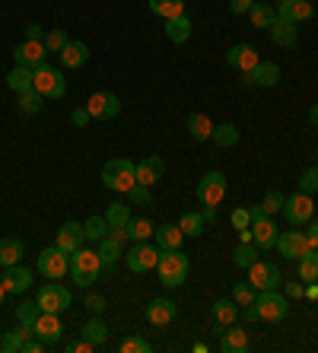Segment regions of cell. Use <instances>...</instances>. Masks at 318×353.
Here are the masks:
<instances>
[{
    "instance_id": "64",
    "label": "cell",
    "mask_w": 318,
    "mask_h": 353,
    "mask_svg": "<svg viewBox=\"0 0 318 353\" xmlns=\"http://www.w3.org/2000/svg\"><path fill=\"white\" fill-rule=\"evenodd\" d=\"M3 299H7V287H3V277H0V305H3Z\"/></svg>"
},
{
    "instance_id": "56",
    "label": "cell",
    "mask_w": 318,
    "mask_h": 353,
    "mask_svg": "<svg viewBox=\"0 0 318 353\" xmlns=\"http://www.w3.org/2000/svg\"><path fill=\"white\" fill-rule=\"evenodd\" d=\"M70 121H74L77 128H86V124L92 121V115L86 112V108H74V112H70Z\"/></svg>"
},
{
    "instance_id": "34",
    "label": "cell",
    "mask_w": 318,
    "mask_h": 353,
    "mask_svg": "<svg viewBox=\"0 0 318 353\" xmlns=\"http://www.w3.org/2000/svg\"><path fill=\"white\" fill-rule=\"evenodd\" d=\"M83 337H86V341L99 350V347L108 344V325L102 319H90L86 325H83Z\"/></svg>"
},
{
    "instance_id": "3",
    "label": "cell",
    "mask_w": 318,
    "mask_h": 353,
    "mask_svg": "<svg viewBox=\"0 0 318 353\" xmlns=\"http://www.w3.org/2000/svg\"><path fill=\"white\" fill-rule=\"evenodd\" d=\"M159 280L166 287H181L188 280V271H191V261L181 248H169V252H159Z\"/></svg>"
},
{
    "instance_id": "21",
    "label": "cell",
    "mask_w": 318,
    "mask_h": 353,
    "mask_svg": "<svg viewBox=\"0 0 318 353\" xmlns=\"http://www.w3.org/2000/svg\"><path fill=\"white\" fill-rule=\"evenodd\" d=\"M175 315H179V305L172 303V299H153V303L147 305V321H150V325H156V328L172 325V321H175Z\"/></svg>"
},
{
    "instance_id": "39",
    "label": "cell",
    "mask_w": 318,
    "mask_h": 353,
    "mask_svg": "<svg viewBox=\"0 0 318 353\" xmlns=\"http://www.w3.org/2000/svg\"><path fill=\"white\" fill-rule=\"evenodd\" d=\"M108 230H128V220H131V207L128 204H108Z\"/></svg>"
},
{
    "instance_id": "51",
    "label": "cell",
    "mask_w": 318,
    "mask_h": 353,
    "mask_svg": "<svg viewBox=\"0 0 318 353\" xmlns=\"http://www.w3.org/2000/svg\"><path fill=\"white\" fill-rule=\"evenodd\" d=\"M299 191H306V194H315L318 191V165H312V169H306L299 175Z\"/></svg>"
},
{
    "instance_id": "42",
    "label": "cell",
    "mask_w": 318,
    "mask_h": 353,
    "mask_svg": "<svg viewBox=\"0 0 318 353\" xmlns=\"http://www.w3.org/2000/svg\"><path fill=\"white\" fill-rule=\"evenodd\" d=\"M299 280H306V283L318 280V252L315 248H309V252L299 258Z\"/></svg>"
},
{
    "instance_id": "53",
    "label": "cell",
    "mask_w": 318,
    "mask_h": 353,
    "mask_svg": "<svg viewBox=\"0 0 318 353\" xmlns=\"http://www.w3.org/2000/svg\"><path fill=\"white\" fill-rule=\"evenodd\" d=\"M83 305H86V309H90L92 315H102V312H106V296L90 293V296H86V299H83Z\"/></svg>"
},
{
    "instance_id": "26",
    "label": "cell",
    "mask_w": 318,
    "mask_h": 353,
    "mask_svg": "<svg viewBox=\"0 0 318 353\" xmlns=\"http://www.w3.org/2000/svg\"><path fill=\"white\" fill-rule=\"evenodd\" d=\"M166 175V163L159 157H147L137 163V181L140 185H147V188H153L156 181Z\"/></svg>"
},
{
    "instance_id": "27",
    "label": "cell",
    "mask_w": 318,
    "mask_h": 353,
    "mask_svg": "<svg viewBox=\"0 0 318 353\" xmlns=\"http://www.w3.org/2000/svg\"><path fill=\"white\" fill-rule=\"evenodd\" d=\"M248 80H252L255 86L270 90V86H277V83H280V67L274 64V61H258V64H255V70L248 74Z\"/></svg>"
},
{
    "instance_id": "58",
    "label": "cell",
    "mask_w": 318,
    "mask_h": 353,
    "mask_svg": "<svg viewBox=\"0 0 318 353\" xmlns=\"http://www.w3.org/2000/svg\"><path fill=\"white\" fill-rule=\"evenodd\" d=\"M26 39H35V41L45 39V32H41V26H39V23H29V26H26Z\"/></svg>"
},
{
    "instance_id": "2",
    "label": "cell",
    "mask_w": 318,
    "mask_h": 353,
    "mask_svg": "<svg viewBox=\"0 0 318 353\" xmlns=\"http://www.w3.org/2000/svg\"><path fill=\"white\" fill-rule=\"evenodd\" d=\"M102 258H99V252H90V248H77L74 255H70V280H74L80 290L92 287L99 280V274H102Z\"/></svg>"
},
{
    "instance_id": "9",
    "label": "cell",
    "mask_w": 318,
    "mask_h": 353,
    "mask_svg": "<svg viewBox=\"0 0 318 353\" xmlns=\"http://www.w3.org/2000/svg\"><path fill=\"white\" fill-rule=\"evenodd\" d=\"M39 274L48 280H61L64 274H70V255L67 252H61L57 245L45 248L39 255Z\"/></svg>"
},
{
    "instance_id": "60",
    "label": "cell",
    "mask_w": 318,
    "mask_h": 353,
    "mask_svg": "<svg viewBox=\"0 0 318 353\" xmlns=\"http://www.w3.org/2000/svg\"><path fill=\"white\" fill-rule=\"evenodd\" d=\"M41 347H45V344H41V341H35V337H29V341H26V344H23V353H39Z\"/></svg>"
},
{
    "instance_id": "30",
    "label": "cell",
    "mask_w": 318,
    "mask_h": 353,
    "mask_svg": "<svg viewBox=\"0 0 318 353\" xmlns=\"http://www.w3.org/2000/svg\"><path fill=\"white\" fill-rule=\"evenodd\" d=\"M185 128H188V134H191L195 140H201V143L213 137V121L204 115V112H191L188 121H185Z\"/></svg>"
},
{
    "instance_id": "4",
    "label": "cell",
    "mask_w": 318,
    "mask_h": 353,
    "mask_svg": "<svg viewBox=\"0 0 318 353\" xmlns=\"http://www.w3.org/2000/svg\"><path fill=\"white\" fill-rule=\"evenodd\" d=\"M32 90L35 92H41L45 99H64V92H67V80H64V74L57 70V67H51V64H39L32 70Z\"/></svg>"
},
{
    "instance_id": "29",
    "label": "cell",
    "mask_w": 318,
    "mask_h": 353,
    "mask_svg": "<svg viewBox=\"0 0 318 353\" xmlns=\"http://www.w3.org/2000/svg\"><path fill=\"white\" fill-rule=\"evenodd\" d=\"M57 58H61V64H64L67 70H77V67H83L90 61V48H86L83 41H67L64 51H61Z\"/></svg>"
},
{
    "instance_id": "45",
    "label": "cell",
    "mask_w": 318,
    "mask_h": 353,
    "mask_svg": "<svg viewBox=\"0 0 318 353\" xmlns=\"http://www.w3.org/2000/svg\"><path fill=\"white\" fill-rule=\"evenodd\" d=\"M41 315L39 303H19L17 305V321L19 325H35V319Z\"/></svg>"
},
{
    "instance_id": "46",
    "label": "cell",
    "mask_w": 318,
    "mask_h": 353,
    "mask_svg": "<svg viewBox=\"0 0 318 353\" xmlns=\"http://www.w3.org/2000/svg\"><path fill=\"white\" fill-rule=\"evenodd\" d=\"M232 299H236L239 305H252L255 299H258V290L245 280V283H236V290H232Z\"/></svg>"
},
{
    "instance_id": "12",
    "label": "cell",
    "mask_w": 318,
    "mask_h": 353,
    "mask_svg": "<svg viewBox=\"0 0 318 353\" xmlns=\"http://www.w3.org/2000/svg\"><path fill=\"white\" fill-rule=\"evenodd\" d=\"M223 197H226V179H223V172H207L204 179L197 181V201L201 204H220Z\"/></svg>"
},
{
    "instance_id": "17",
    "label": "cell",
    "mask_w": 318,
    "mask_h": 353,
    "mask_svg": "<svg viewBox=\"0 0 318 353\" xmlns=\"http://www.w3.org/2000/svg\"><path fill=\"white\" fill-rule=\"evenodd\" d=\"M312 17H315L312 0H280V7H277V19H286V23H296V26Z\"/></svg>"
},
{
    "instance_id": "52",
    "label": "cell",
    "mask_w": 318,
    "mask_h": 353,
    "mask_svg": "<svg viewBox=\"0 0 318 353\" xmlns=\"http://www.w3.org/2000/svg\"><path fill=\"white\" fill-rule=\"evenodd\" d=\"M128 201H131V204H150V188L140 185V181H134V188L128 191Z\"/></svg>"
},
{
    "instance_id": "48",
    "label": "cell",
    "mask_w": 318,
    "mask_h": 353,
    "mask_svg": "<svg viewBox=\"0 0 318 353\" xmlns=\"http://www.w3.org/2000/svg\"><path fill=\"white\" fill-rule=\"evenodd\" d=\"M284 204H286V197L280 194V191H268V194H264V201H261V207H264V214H280V210H284Z\"/></svg>"
},
{
    "instance_id": "25",
    "label": "cell",
    "mask_w": 318,
    "mask_h": 353,
    "mask_svg": "<svg viewBox=\"0 0 318 353\" xmlns=\"http://www.w3.org/2000/svg\"><path fill=\"white\" fill-rule=\"evenodd\" d=\"M153 239H156V245H159V252H169V248H181L185 232H181L179 223H163V226H156Z\"/></svg>"
},
{
    "instance_id": "8",
    "label": "cell",
    "mask_w": 318,
    "mask_h": 353,
    "mask_svg": "<svg viewBox=\"0 0 318 353\" xmlns=\"http://www.w3.org/2000/svg\"><path fill=\"white\" fill-rule=\"evenodd\" d=\"M284 214H286L290 226H306V223L315 216V201H312V194H306V191H296V194L286 197Z\"/></svg>"
},
{
    "instance_id": "44",
    "label": "cell",
    "mask_w": 318,
    "mask_h": 353,
    "mask_svg": "<svg viewBox=\"0 0 318 353\" xmlns=\"http://www.w3.org/2000/svg\"><path fill=\"white\" fill-rule=\"evenodd\" d=\"M232 258H236L239 268H252V264L261 258V248L255 245V242H242V245L236 248V255H232Z\"/></svg>"
},
{
    "instance_id": "10",
    "label": "cell",
    "mask_w": 318,
    "mask_h": 353,
    "mask_svg": "<svg viewBox=\"0 0 318 353\" xmlns=\"http://www.w3.org/2000/svg\"><path fill=\"white\" fill-rule=\"evenodd\" d=\"M248 283H252L258 293H264V290H277L280 283H284V277H280V268L277 264H270V261H258L248 268Z\"/></svg>"
},
{
    "instance_id": "41",
    "label": "cell",
    "mask_w": 318,
    "mask_h": 353,
    "mask_svg": "<svg viewBox=\"0 0 318 353\" xmlns=\"http://www.w3.org/2000/svg\"><path fill=\"white\" fill-rule=\"evenodd\" d=\"M41 105H45V96H41V92H35V90L19 92V112H23V115H39Z\"/></svg>"
},
{
    "instance_id": "55",
    "label": "cell",
    "mask_w": 318,
    "mask_h": 353,
    "mask_svg": "<svg viewBox=\"0 0 318 353\" xmlns=\"http://www.w3.org/2000/svg\"><path fill=\"white\" fill-rule=\"evenodd\" d=\"M252 3L255 0H229V13H232V17H242V13L252 10Z\"/></svg>"
},
{
    "instance_id": "36",
    "label": "cell",
    "mask_w": 318,
    "mask_h": 353,
    "mask_svg": "<svg viewBox=\"0 0 318 353\" xmlns=\"http://www.w3.org/2000/svg\"><path fill=\"white\" fill-rule=\"evenodd\" d=\"M19 258H23V242L19 239H0V268L19 264Z\"/></svg>"
},
{
    "instance_id": "15",
    "label": "cell",
    "mask_w": 318,
    "mask_h": 353,
    "mask_svg": "<svg viewBox=\"0 0 318 353\" xmlns=\"http://www.w3.org/2000/svg\"><path fill=\"white\" fill-rule=\"evenodd\" d=\"M35 337H39L45 347H54L61 337H64V325L57 319V312H41L35 319Z\"/></svg>"
},
{
    "instance_id": "18",
    "label": "cell",
    "mask_w": 318,
    "mask_h": 353,
    "mask_svg": "<svg viewBox=\"0 0 318 353\" xmlns=\"http://www.w3.org/2000/svg\"><path fill=\"white\" fill-rule=\"evenodd\" d=\"M252 236H255V245L261 248V252H268V248H274L280 230H277V223L264 214V216H258V220H252Z\"/></svg>"
},
{
    "instance_id": "61",
    "label": "cell",
    "mask_w": 318,
    "mask_h": 353,
    "mask_svg": "<svg viewBox=\"0 0 318 353\" xmlns=\"http://www.w3.org/2000/svg\"><path fill=\"white\" fill-rule=\"evenodd\" d=\"M201 216H204L207 223H213V220H217V207H213V204H204V207H201Z\"/></svg>"
},
{
    "instance_id": "63",
    "label": "cell",
    "mask_w": 318,
    "mask_h": 353,
    "mask_svg": "<svg viewBox=\"0 0 318 353\" xmlns=\"http://www.w3.org/2000/svg\"><path fill=\"white\" fill-rule=\"evenodd\" d=\"M302 296H309V299H318V283H315V280H312L309 287H306V293H302Z\"/></svg>"
},
{
    "instance_id": "54",
    "label": "cell",
    "mask_w": 318,
    "mask_h": 353,
    "mask_svg": "<svg viewBox=\"0 0 318 353\" xmlns=\"http://www.w3.org/2000/svg\"><path fill=\"white\" fill-rule=\"evenodd\" d=\"M232 226H236V230H248V226H252L248 207H236V210H232Z\"/></svg>"
},
{
    "instance_id": "14",
    "label": "cell",
    "mask_w": 318,
    "mask_h": 353,
    "mask_svg": "<svg viewBox=\"0 0 318 353\" xmlns=\"http://www.w3.org/2000/svg\"><path fill=\"white\" fill-rule=\"evenodd\" d=\"M274 248H277L284 258H296V261H299V258L309 252V239H306V232L302 230H286V232H280L277 236Z\"/></svg>"
},
{
    "instance_id": "49",
    "label": "cell",
    "mask_w": 318,
    "mask_h": 353,
    "mask_svg": "<svg viewBox=\"0 0 318 353\" xmlns=\"http://www.w3.org/2000/svg\"><path fill=\"white\" fill-rule=\"evenodd\" d=\"M23 344H26V337L19 334V331H7V337L0 341V350L3 353H23Z\"/></svg>"
},
{
    "instance_id": "13",
    "label": "cell",
    "mask_w": 318,
    "mask_h": 353,
    "mask_svg": "<svg viewBox=\"0 0 318 353\" xmlns=\"http://www.w3.org/2000/svg\"><path fill=\"white\" fill-rule=\"evenodd\" d=\"M45 58H48V48H45V41H35V39H26L19 41L17 48H13V61H17L19 67H39L45 64Z\"/></svg>"
},
{
    "instance_id": "20",
    "label": "cell",
    "mask_w": 318,
    "mask_h": 353,
    "mask_svg": "<svg viewBox=\"0 0 318 353\" xmlns=\"http://www.w3.org/2000/svg\"><path fill=\"white\" fill-rule=\"evenodd\" d=\"M83 242H86V236H83V223H64L61 230H57V248L61 252H67V255H74L77 248H83Z\"/></svg>"
},
{
    "instance_id": "43",
    "label": "cell",
    "mask_w": 318,
    "mask_h": 353,
    "mask_svg": "<svg viewBox=\"0 0 318 353\" xmlns=\"http://www.w3.org/2000/svg\"><path fill=\"white\" fill-rule=\"evenodd\" d=\"M83 236L92 239V242H99V239H106L108 236V220L106 216H90V220L83 223Z\"/></svg>"
},
{
    "instance_id": "7",
    "label": "cell",
    "mask_w": 318,
    "mask_h": 353,
    "mask_svg": "<svg viewBox=\"0 0 318 353\" xmlns=\"http://www.w3.org/2000/svg\"><path fill=\"white\" fill-rule=\"evenodd\" d=\"M35 303H39L41 312H57V315H61V312H67V309H70V303H74V299H70V290L61 287L57 280H51V283H45V287L39 290Z\"/></svg>"
},
{
    "instance_id": "50",
    "label": "cell",
    "mask_w": 318,
    "mask_h": 353,
    "mask_svg": "<svg viewBox=\"0 0 318 353\" xmlns=\"http://www.w3.org/2000/svg\"><path fill=\"white\" fill-rule=\"evenodd\" d=\"M153 350V344L150 341H143V337H128V341H121V353H150Z\"/></svg>"
},
{
    "instance_id": "59",
    "label": "cell",
    "mask_w": 318,
    "mask_h": 353,
    "mask_svg": "<svg viewBox=\"0 0 318 353\" xmlns=\"http://www.w3.org/2000/svg\"><path fill=\"white\" fill-rule=\"evenodd\" d=\"M302 293H306V287H302V283H296V280H290V283H286V296H290V299H299Z\"/></svg>"
},
{
    "instance_id": "57",
    "label": "cell",
    "mask_w": 318,
    "mask_h": 353,
    "mask_svg": "<svg viewBox=\"0 0 318 353\" xmlns=\"http://www.w3.org/2000/svg\"><path fill=\"white\" fill-rule=\"evenodd\" d=\"M306 239H309V248H315L318 252V223L309 220V230H306Z\"/></svg>"
},
{
    "instance_id": "28",
    "label": "cell",
    "mask_w": 318,
    "mask_h": 353,
    "mask_svg": "<svg viewBox=\"0 0 318 353\" xmlns=\"http://www.w3.org/2000/svg\"><path fill=\"white\" fill-rule=\"evenodd\" d=\"M96 252H99V258H102V264L112 271L115 264L124 258V242H121V239H115V236H106V239H99Z\"/></svg>"
},
{
    "instance_id": "33",
    "label": "cell",
    "mask_w": 318,
    "mask_h": 353,
    "mask_svg": "<svg viewBox=\"0 0 318 353\" xmlns=\"http://www.w3.org/2000/svg\"><path fill=\"white\" fill-rule=\"evenodd\" d=\"M248 17H252L255 29H264V32H268L270 26H274V19H277V10L268 7V3H261V0H255L252 10H248Z\"/></svg>"
},
{
    "instance_id": "32",
    "label": "cell",
    "mask_w": 318,
    "mask_h": 353,
    "mask_svg": "<svg viewBox=\"0 0 318 353\" xmlns=\"http://www.w3.org/2000/svg\"><path fill=\"white\" fill-rule=\"evenodd\" d=\"M153 232H156V223L150 216H131L128 220V239L131 242H147V239H153Z\"/></svg>"
},
{
    "instance_id": "16",
    "label": "cell",
    "mask_w": 318,
    "mask_h": 353,
    "mask_svg": "<svg viewBox=\"0 0 318 353\" xmlns=\"http://www.w3.org/2000/svg\"><path fill=\"white\" fill-rule=\"evenodd\" d=\"M258 61H261L258 58V48L248 45V41H239V45H232V48L226 51V64L236 67V70H242V74H252Z\"/></svg>"
},
{
    "instance_id": "1",
    "label": "cell",
    "mask_w": 318,
    "mask_h": 353,
    "mask_svg": "<svg viewBox=\"0 0 318 353\" xmlns=\"http://www.w3.org/2000/svg\"><path fill=\"white\" fill-rule=\"evenodd\" d=\"M134 181H137V163L124 157H115L102 165V185L108 191H118V194H128L134 188Z\"/></svg>"
},
{
    "instance_id": "40",
    "label": "cell",
    "mask_w": 318,
    "mask_h": 353,
    "mask_svg": "<svg viewBox=\"0 0 318 353\" xmlns=\"http://www.w3.org/2000/svg\"><path fill=\"white\" fill-rule=\"evenodd\" d=\"M179 226H181V232H185L188 239H197V236H204V230H207V220H204V216H201V214H181Z\"/></svg>"
},
{
    "instance_id": "19",
    "label": "cell",
    "mask_w": 318,
    "mask_h": 353,
    "mask_svg": "<svg viewBox=\"0 0 318 353\" xmlns=\"http://www.w3.org/2000/svg\"><path fill=\"white\" fill-rule=\"evenodd\" d=\"M3 287L13 296L26 293V290L32 287V271L23 268V264H10V268H3Z\"/></svg>"
},
{
    "instance_id": "38",
    "label": "cell",
    "mask_w": 318,
    "mask_h": 353,
    "mask_svg": "<svg viewBox=\"0 0 318 353\" xmlns=\"http://www.w3.org/2000/svg\"><path fill=\"white\" fill-rule=\"evenodd\" d=\"M213 143L217 147H223V150H229V147H236L239 143V128L236 124H213Z\"/></svg>"
},
{
    "instance_id": "5",
    "label": "cell",
    "mask_w": 318,
    "mask_h": 353,
    "mask_svg": "<svg viewBox=\"0 0 318 353\" xmlns=\"http://www.w3.org/2000/svg\"><path fill=\"white\" fill-rule=\"evenodd\" d=\"M255 312H258V321H284L286 312H290V303L277 290H264L255 299Z\"/></svg>"
},
{
    "instance_id": "47",
    "label": "cell",
    "mask_w": 318,
    "mask_h": 353,
    "mask_svg": "<svg viewBox=\"0 0 318 353\" xmlns=\"http://www.w3.org/2000/svg\"><path fill=\"white\" fill-rule=\"evenodd\" d=\"M41 41H45V48H48V51H57V54H61V51H64V45L70 39H67L64 29H51V32H45V39H41Z\"/></svg>"
},
{
    "instance_id": "62",
    "label": "cell",
    "mask_w": 318,
    "mask_h": 353,
    "mask_svg": "<svg viewBox=\"0 0 318 353\" xmlns=\"http://www.w3.org/2000/svg\"><path fill=\"white\" fill-rule=\"evenodd\" d=\"M309 124H312V128H315V131H318V102L309 108Z\"/></svg>"
},
{
    "instance_id": "23",
    "label": "cell",
    "mask_w": 318,
    "mask_h": 353,
    "mask_svg": "<svg viewBox=\"0 0 318 353\" xmlns=\"http://www.w3.org/2000/svg\"><path fill=\"white\" fill-rule=\"evenodd\" d=\"M248 334H245L242 328H236V325H226V328L220 331V350L223 353H248Z\"/></svg>"
},
{
    "instance_id": "6",
    "label": "cell",
    "mask_w": 318,
    "mask_h": 353,
    "mask_svg": "<svg viewBox=\"0 0 318 353\" xmlns=\"http://www.w3.org/2000/svg\"><path fill=\"white\" fill-rule=\"evenodd\" d=\"M124 264L131 274H150L159 264V245L150 242H134L131 252H124Z\"/></svg>"
},
{
    "instance_id": "37",
    "label": "cell",
    "mask_w": 318,
    "mask_h": 353,
    "mask_svg": "<svg viewBox=\"0 0 318 353\" xmlns=\"http://www.w3.org/2000/svg\"><path fill=\"white\" fill-rule=\"evenodd\" d=\"M150 10L159 19H175L185 13V0H150Z\"/></svg>"
},
{
    "instance_id": "35",
    "label": "cell",
    "mask_w": 318,
    "mask_h": 353,
    "mask_svg": "<svg viewBox=\"0 0 318 353\" xmlns=\"http://www.w3.org/2000/svg\"><path fill=\"white\" fill-rule=\"evenodd\" d=\"M7 86L17 92V96H19V92H26V90H32V67H19L17 64L7 74Z\"/></svg>"
},
{
    "instance_id": "31",
    "label": "cell",
    "mask_w": 318,
    "mask_h": 353,
    "mask_svg": "<svg viewBox=\"0 0 318 353\" xmlns=\"http://www.w3.org/2000/svg\"><path fill=\"white\" fill-rule=\"evenodd\" d=\"M166 39L169 41H175V45H185L188 39H191V19L181 13V17H175V19H166Z\"/></svg>"
},
{
    "instance_id": "24",
    "label": "cell",
    "mask_w": 318,
    "mask_h": 353,
    "mask_svg": "<svg viewBox=\"0 0 318 353\" xmlns=\"http://www.w3.org/2000/svg\"><path fill=\"white\" fill-rule=\"evenodd\" d=\"M268 32H270V41H274L277 48H293L296 39H299V26L286 23V19H274V26H270Z\"/></svg>"
},
{
    "instance_id": "22",
    "label": "cell",
    "mask_w": 318,
    "mask_h": 353,
    "mask_svg": "<svg viewBox=\"0 0 318 353\" xmlns=\"http://www.w3.org/2000/svg\"><path fill=\"white\" fill-rule=\"evenodd\" d=\"M239 312H242V305H239L236 299H217V303L210 305V315H213V325H217V331H223L226 325H236Z\"/></svg>"
},
{
    "instance_id": "11",
    "label": "cell",
    "mask_w": 318,
    "mask_h": 353,
    "mask_svg": "<svg viewBox=\"0 0 318 353\" xmlns=\"http://www.w3.org/2000/svg\"><path fill=\"white\" fill-rule=\"evenodd\" d=\"M86 112L92 115V121H108V118H118L121 102L115 92H92L90 102H86Z\"/></svg>"
}]
</instances>
